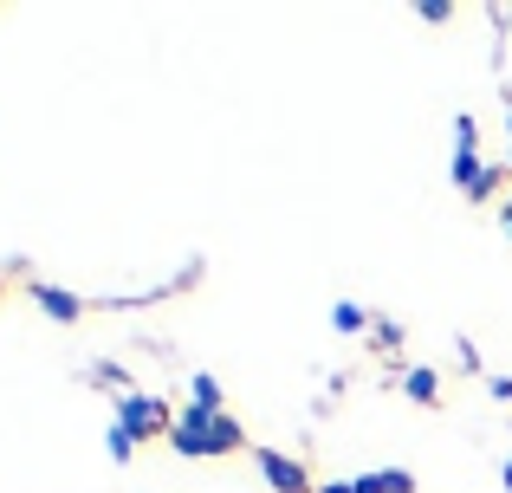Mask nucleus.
Instances as JSON below:
<instances>
[{
	"instance_id": "39448f33",
	"label": "nucleus",
	"mask_w": 512,
	"mask_h": 493,
	"mask_svg": "<svg viewBox=\"0 0 512 493\" xmlns=\"http://www.w3.org/2000/svg\"><path fill=\"white\" fill-rule=\"evenodd\" d=\"M402 396H409V403H422V409H435L441 403V370L409 364V370H402Z\"/></svg>"
},
{
	"instance_id": "20e7f679",
	"label": "nucleus",
	"mask_w": 512,
	"mask_h": 493,
	"mask_svg": "<svg viewBox=\"0 0 512 493\" xmlns=\"http://www.w3.org/2000/svg\"><path fill=\"white\" fill-rule=\"evenodd\" d=\"M33 305L46 318H59V325H78V318H85V299H78V292H65V286H52V279H33Z\"/></svg>"
},
{
	"instance_id": "2eb2a0df",
	"label": "nucleus",
	"mask_w": 512,
	"mask_h": 493,
	"mask_svg": "<svg viewBox=\"0 0 512 493\" xmlns=\"http://www.w3.org/2000/svg\"><path fill=\"white\" fill-rule=\"evenodd\" d=\"M500 481H506V493H512V461H506V468H500Z\"/></svg>"
},
{
	"instance_id": "7ed1b4c3",
	"label": "nucleus",
	"mask_w": 512,
	"mask_h": 493,
	"mask_svg": "<svg viewBox=\"0 0 512 493\" xmlns=\"http://www.w3.org/2000/svg\"><path fill=\"white\" fill-rule=\"evenodd\" d=\"M253 468H260V481L273 493H318L312 468H305L299 455H286V448H253Z\"/></svg>"
},
{
	"instance_id": "6e6552de",
	"label": "nucleus",
	"mask_w": 512,
	"mask_h": 493,
	"mask_svg": "<svg viewBox=\"0 0 512 493\" xmlns=\"http://www.w3.org/2000/svg\"><path fill=\"white\" fill-rule=\"evenodd\" d=\"M331 325H338L344 338H357V331H370V318H363V305H350V299H338V305H331Z\"/></svg>"
},
{
	"instance_id": "dca6fc26",
	"label": "nucleus",
	"mask_w": 512,
	"mask_h": 493,
	"mask_svg": "<svg viewBox=\"0 0 512 493\" xmlns=\"http://www.w3.org/2000/svg\"><path fill=\"white\" fill-rule=\"evenodd\" d=\"M506 137H512V111H506ZM506 169H512V156H506Z\"/></svg>"
},
{
	"instance_id": "f8f14e48",
	"label": "nucleus",
	"mask_w": 512,
	"mask_h": 493,
	"mask_svg": "<svg viewBox=\"0 0 512 493\" xmlns=\"http://www.w3.org/2000/svg\"><path fill=\"white\" fill-rule=\"evenodd\" d=\"M415 20L441 26V20H454V7H448V0H422V7H415Z\"/></svg>"
},
{
	"instance_id": "1a4fd4ad",
	"label": "nucleus",
	"mask_w": 512,
	"mask_h": 493,
	"mask_svg": "<svg viewBox=\"0 0 512 493\" xmlns=\"http://www.w3.org/2000/svg\"><path fill=\"white\" fill-rule=\"evenodd\" d=\"M104 448H111V461H130V455H137V435H130L124 422H111V435H104Z\"/></svg>"
},
{
	"instance_id": "4468645a",
	"label": "nucleus",
	"mask_w": 512,
	"mask_h": 493,
	"mask_svg": "<svg viewBox=\"0 0 512 493\" xmlns=\"http://www.w3.org/2000/svg\"><path fill=\"white\" fill-rule=\"evenodd\" d=\"M506 241H512V195H506Z\"/></svg>"
},
{
	"instance_id": "9d476101",
	"label": "nucleus",
	"mask_w": 512,
	"mask_h": 493,
	"mask_svg": "<svg viewBox=\"0 0 512 493\" xmlns=\"http://www.w3.org/2000/svg\"><path fill=\"white\" fill-rule=\"evenodd\" d=\"M454 150H480V124H474V111L454 117Z\"/></svg>"
},
{
	"instance_id": "ddd939ff",
	"label": "nucleus",
	"mask_w": 512,
	"mask_h": 493,
	"mask_svg": "<svg viewBox=\"0 0 512 493\" xmlns=\"http://www.w3.org/2000/svg\"><path fill=\"white\" fill-rule=\"evenodd\" d=\"M318 493H357V487H350V481H325V487H318Z\"/></svg>"
},
{
	"instance_id": "9b49d317",
	"label": "nucleus",
	"mask_w": 512,
	"mask_h": 493,
	"mask_svg": "<svg viewBox=\"0 0 512 493\" xmlns=\"http://www.w3.org/2000/svg\"><path fill=\"white\" fill-rule=\"evenodd\" d=\"M370 331H376V351H396V344H402V325H396V318H370Z\"/></svg>"
},
{
	"instance_id": "f3484780",
	"label": "nucleus",
	"mask_w": 512,
	"mask_h": 493,
	"mask_svg": "<svg viewBox=\"0 0 512 493\" xmlns=\"http://www.w3.org/2000/svg\"><path fill=\"white\" fill-rule=\"evenodd\" d=\"M0 292H7V273H0Z\"/></svg>"
},
{
	"instance_id": "423d86ee",
	"label": "nucleus",
	"mask_w": 512,
	"mask_h": 493,
	"mask_svg": "<svg viewBox=\"0 0 512 493\" xmlns=\"http://www.w3.org/2000/svg\"><path fill=\"white\" fill-rule=\"evenodd\" d=\"M350 487H357V493H415V474H402V468H370V474H357Z\"/></svg>"
},
{
	"instance_id": "f03ea898",
	"label": "nucleus",
	"mask_w": 512,
	"mask_h": 493,
	"mask_svg": "<svg viewBox=\"0 0 512 493\" xmlns=\"http://www.w3.org/2000/svg\"><path fill=\"white\" fill-rule=\"evenodd\" d=\"M117 422H124L137 442H163V435L175 429V409L163 403V396H143V390H124L117 396Z\"/></svg>"
},
{
	"instance_id": "0eeeda50",
	"label": "nucleus",
	"mask_w": 512,
	"mask_h": 493,
	"mask_svg": "<svg viewBox=\"0 0 512 493\" xmlns=\"http://www.w3.org/2000/svg\"><path fill=\"white\" fill-rule=\"evenodd\" d=\"M188 403L195 409H221V383H214L208 370H195V377H188Z\"/></svg>"
},
{
	"instance_id": "f257e3e1",
	"label": "nucleus",
	"mask_w": 512,
	"mask_h": 493,
	"mask_svg": "<svg viewBox=\"0 0 512 493\" xmlns=\"http://www.w3.org/2000/svg\"><path fill=\"white\" fill-rule=\"evenodd\" d=\"M169 448L175 455H188V461H221V455H240L247 448V429H240L227 409H175V429H169Z\"/></svg>"
}]
</instances>
